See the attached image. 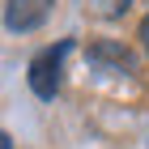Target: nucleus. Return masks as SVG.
<instances>
[{"instance_id": "obj_1", "label": "nucleus", "mask_w": 149, "mask_h": 149, "mask_svg": "<svg viewBox=\"0 0 149 149\" xmlns=\"http://www.w3.org/2000/svg\"><path fill=\"white\" fill-rule=\"evenodd\" d=\"M68 38L64 43H56V47H47L43 56H34L30 60V90L38 94V98H56L60 94V60L68 56Z\"/></svg>"}, {"instance_id": "obj_6", "label": "nucleus", "mask_w": 149, "mask_h": 149, "mask_svg": "<svg viewBox=\"0 0 149 149\" xmlns=\"http://www.w3.org/2000/svg\"><path fill=\"white\" fill-rule=\"evenodd\" d=\"M0 149H13V136H9V132H0Z\"/></svg>"}, {"instance_id": "obj_2", "label": "nucleus", "mask_w": 149, "mask_h": 149, "mask_svg": "<svg viewBox=\"0 0 149 149\" xmlns=\"http://www.w3.org/2000/svg\"><path fill=\"white\" fill-rule=\"evenodd\" d=\"M51 4L56 0H4V26L13 34H26L51 17Z\"/></svg>"}, {"instance_id": "obj_3", "label": "nucleus", "mask_w": 149, "mask_h": 149, "mask_svg": "<svg viewBox=\"0 0 149 149\" xmlns=\"http://www.w3.org/2000/svg\"><path fill=\"white\" fill-rule=\"evenodd\" d=\"M90 60H94V64H119V68H136V56H128L119 43H107V38L90 47Z\"/></svg>"}, {"instance_id": "obj_4", "label": "nucleus", "mask_w": 149, "mask_h": 149, "mask_svg": "<svg viewBox=\"0 0 149 149\" xmlns=\"http://www.w3.org/2000/svg\"><path fill=\"white\" fill-rule=\"evenodd\" d=\"M94 4V13H98V17H119V13H128V4H132V0H90Z\"/></svg>"}, {"instance_id": "obj_5", "label": "nucleus", "mask_w": 149, "mask_h": 149, "mask_svg": "<svg viewBox=\"0 0 149 149\" xmlns=\"http://www.w3.org/2000/svg\"><path fill=\"white\" fill-rule=\"evenodd\" d=\"M136 38H141V51H145V56H149V13H145V22H141Z\"/></svg>"}]
</instances>
